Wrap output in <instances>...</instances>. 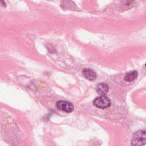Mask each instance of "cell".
Returning a JSON list of instances; mask_svg holds the SVG:
<instances>
[{
    "instance_id": "1",
    "label": "cell",
    "mask_w": 146,
    "mask_h": 146,
    "mask_svg": "<svg viewBox=\"0 0 146 146\" xmlns=\"http://www.w3.org/2000/svg\"><path fill=\"white\" fill-rule=\"evenodd\" d=\"M145 131H138L133 134L131 140V144L133 146H142L145 144Z\"/></svg>"
},
{
    "instance_id": "2",
    "label": "cell",
    "mask_w": 146,
    "mask_h": 146,
    "mask_svg": "<svg viewBox=\"0 0 146 146\" xmlns=\"http://www.w3.org/2000/svg\"><path fill=\"white\" fill-rule=\"evenodd\" d=\"M93 103L94 106L98 108H106L110 106L111 102L110 99L108 97L104 95L95 98L94 100Z\"/></svg>"
},
{
    "instance_id": "3",
    "label": "cell",
    "mask_w": 146,
    "mask_h": 146,
    "mask_svg": "<svg viewBox=\"0 0 146 146\" xmlns=\"http://www.w3.org/2000/svg\"><path fill=\"white\" fill-rule=\"evenodd\" d=\"M56 106L58 110L68 113L72 112L74 110V107L71 103L64 100L58 101L56 103Z\"/></svg>"
},
{
    "instance_id": "4",
    "label": "cell",
    "mask_w": 146,
    "mask_h": 146,
    "mask_svg": "<svg viewBox=\"0 0 146 146\" xmlns=\"http://www.w3.org/2000/svg\"><path fill=\"white\" fill-rule=\"evenodd\" d=\"M82 74L87 79L90 81L95 80L97 76L96 72L90 68H84L82 71Z\"/></svg>"
},
{
    "instance_id": "5",
    "label": "cell",
    "mask_w": 146,
    "mask_h": 146,
    "mask_svg": "<svg viewBox=\"0 0 146 146\" xmlns=\"http://www.w3.org/2000/svg\"><path fill=\"white\" fill-rule=\"evenodd\" d=\"M108 85L106 83H100L97 86L96 88L97 93L101 96L105 95L108 92Z\"/></svg>"
},
{
    "instance_id": "6",
    "label": "cell",
    "mask_w": 146,
    "mask_h": 146,
    "mask_svg": "<svg viewBox=\"0 0 146 146\" xmlns=\"http://www.w3.org/2000/svg\"><path fill=\"white\" fill-rule=\"evenodd\" d=\"M138 76V72L137 71H133L127 73L124 78V79L126 82H131L135 80Z\"/></svg>"
}]
</instances>
